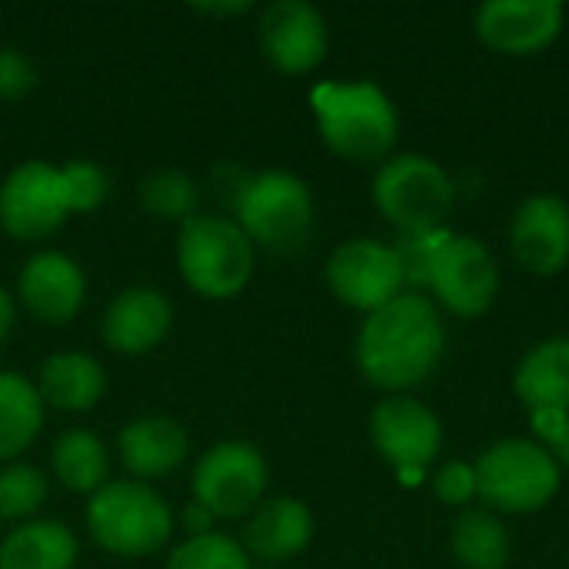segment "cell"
Returning <instances> with one entry per match:
<instances>
[{"label": "cell", "mask_w": 569, "mask_h": 569, "mask_svg": "<svg viewBox=\"0 0 569 569\" xmlns=\"http://www.w3.org/2000/svg\"><path fill=\"white\" fill-rule=\"evenodd\" d=\"M447 327L427 293H400L387 307L367 313L357 333L360 373L390 393L420 387L443 360Z\"/></svg>", "instance_id": "1"}, {"label": "cell", "mask_w": 569, "mask_h": 569, "mask_svg": "<svg viewBox=\"0 0 569 569\" xmlns=\"http://www.w3.org/2000/svg\"><path fill=\"white\" fill-rule=\"evenodd\" d=\"M310 110L323 147L357 167L393 157L400 117L390 93L373 80H323L310 90Z\"/></svg>", "instance_id": "2"}, {"label": "cell", "mask_w": 569, "mask_h": 569, "mask_svg": "<svg viewBox=\"0 0 569 569\" xmlns=\"http://www.w3.org/2000/svg\"><path fill=\"white\" fill-rule=\"evenodd\" d=\"M83 527L107 557L147 560L170 547L177 513L157 487L120 477L87 497Z\"/></svg>", "instance_id": "3"}, {"label": "cell", "mask_w": 569, "mask_h": 569, "mask_svg": "<svg viewBox=\"0 0 569 569\" xmlns=\"http://www.w3.org/2000/svg\"><path fill=\"white\" fill-rule=\"evenodd\" d=\"M177 273L200 300H237L257 270V247L230 213L200 210L177 227Z\"/></svg>", "instance_id": "4"}, {"label": "cell", "mask_w": 569, "mask_h": 569, "mask_svg": "<svg viewBox=\"0 0 569 569\" xmlns=\"http://www.w3.org/2000/svg\"><path fill=\"white\" fill-rule=\"evenodd\" d=\"M230 217L250 237L257 250L293 253L300 250L317 223V200L303 177L293 170H257L247 177Z\"/></svg>", "instance_id": "5"}, {"label": "cell", "mask_w": 569, "mask_h": 569, "mask_svg": "<svg viewBox=\"0 0 569 569\" xmlns=\"http://www.w3.org/2000/svg\"><path fill=\"white\" fill-rule=\"evenodd\" d=\"M373 203L400 233H430L447 227L457 203V187L433 157L393 153L377 167Z\"/></svg>", "instance_id": "6"}, {"label": "cell", "mask_w": 569, "mask_h": 569, "mask_svg": "<svg viewBox=\"0 0 569 569\" xmlns=\"http://www.w3.org/2000/svg\"><path fill=\"white\" fill-rule=\"evenodd\" d=\"M477 500L500 513H540L560 490V463L537 440H500L480 453Z\"/></svg>", "instance_id": "7"}, {"label": "cell", "mask_w": 569, "mask_h": 569, "mask_svg": "<svg viewBox=\"0 0 569 569\" xmlns=\"http://www.w3.org/2000/svg\"><path fill=\"white\" fill-rule=\"evenodd\" d=\"M270 487V467L257 443L220 440L207 447L190 470V500L217 523L247 520Z\"/></svg>", "instance_id": "8"}, {"label": "cell", "mask_w": 569, "mask_h": 569, "mask_svg": "<svg viewBox=\"0 0 569 569\" xmlns=\"http://www.w3.org/2000/svg\"><path fill=\"white\" fill-rule=\"evenodd\" d=\"M73 217L60 163L23 160L0 180V230L17 243H43Z\"/></svg>", "instance_id": "9"}, {"label": "cell", "mask_w": 569, "mask_h": 569, "mask_svg": "<svg viewBox=\"0 0 569 569\" xmlns=\"http://www.w3.org/2000/svg\"><path fill=\"white\" fill-rule=\"evenodd\" d=\"M330 293L360 313H373L407 293L403 267L393 243L373 237H350L327 257L323 267Z\"/></svg>", "instance_id": "10"}, {"label": "cell", "mask_w": 569, "mask_h": 569, "mask_svg": "<svg viewBox=\"0 0 569 569\" xmlns=\"http://www.w3.org/2000/svg\"><path fill=\"white\" fill-rule=\"evenodd\" d=\"M87 290L90 283H87V270L80 267V260L53 247L33 250L20 263L17 283H13L20 313H27L30 320L43 327L73 323L80 310L87 307Z\"/></svg>", "instance_id": "11"}, {"label": "cell", "mask_w": 569, "mask_h": 569, "mask_svg": "<svg viewBox=\"0 0 569 569\" xmlns=\"http://www.w3.org/2000/svg\"><path fill=\"white\" fill-rule=\"evenodd\" d=\"M423 293H433L457 317H483L500 293V267L477 237L450 233L433 257Z\"/></svg>", "instance_id": "12"}, {"label": "cell", "mask_w": 569, "mask_h": 569, "mask_svg": "<svg viewBox=\"0 0 569 569\" xmlns=\"http://www.w3.org/2000/svg\"><path fill=\"white\" fill-rule=\"evenodd\" d=\"M370 440L373 450L410 483V477H420L437 460L443 447V423L410 393H390L370 413Z\"/></svg>", "instance_id": "13"}, {"label": "cell", "mask_w": 569, "mask_h": 569, "mask_svg": "<svg viewBox=\"0 0 569 569\" xmlns=\"http://www.w3.org/2000/svg\"><path fill=\"white\" fill-rule=\"evenodd\" d=\"M257 43L277 73L303 77L327 60L330 27L307 0H273L257 17Z\"/></svg>", "instance_id": "14"}, {"label": "cell", "mask_w": 569, "mask_h": 569, "mask_svg": "<svg viewBox=\"0 0 569 569\" xmlns=\"http://www.w3.org/2000/svg\"><path fill=\"white\" fill-rule=\"evenodd\" d=\"M173 300L153 283H133L110 297L100 313V340L117 357H147L170 337Z\"/></svg>", "instance_id": "15"}, {"label": "cell", "mask_w": 569, "mask_h": 569, "mask_svg": "<svg viewBox=\"0 0 569 569\" xmlns=\"http://www.w3.org/2000/svg\"><path fill=\"white\" fill-rule=\"evenodd\" d=\"M567 10L557 0H487L477 10V37L503 57L547 50L563 30Z\"/></svg>", "instance_id": "16"}, {"label": "cell", "mask_w": 569, "mask_h": 569, "mask_svg": "<svg viewBox=\"0 0 569 569\" xmlns=\"http://www.w3.org/2000/svg\"><path fill=\"white\" fill-rule=\"evenodd\" d=\"M510 250L517 263L537 277L569 267V203L553 193L527 197L510 220Z\"/></svg>", "instance_id": "17"}, {"label": "cell", "mask_w": 569, "mask_h": 569, "mask_svg": "<svg viewBox=\"0 0 569 569\" xmlns=\"http://www.w3.org/2000/svg\"><path fill=\"white\" fill-rule=\"evenodd\" d=\"M117 460L130 480L157 483L177 473L190 457V433L177 417L140 413L127 420L117 433Z\"/></svg>", "instance_id": "18"}, {"label": "cell", "mask_w": 569, "mask_h": 569, "mask_svg": "<svg viewBox=\"0 0 569 569\" xmlns=\"http://www.w3.org/2000/svg\"><path fill=\"white\" fill-rule=\"evenodd\" d=\"M317 533L313 510L300 497H267L237 537L253 563H287L300 557Z\"/></svg>", "instance_id": "19"}, {"label": "cell", "mask_w": 569, "mask_h": 569, "mask_svg": "<svg viewBox=\"0 0 569 569\" xmlns=\"http://www.w3.org/2000/svg\"><path fill=\"white\" fill-rule=\"evenodd\" d=\"M33 383L43 407L57 413H90L100 407L110 387L103 363L83 350H57L43 357Z\"/></svg>", "instance_id": "20"}, {"label": "cell", "mask_w": 569, "mask_h": 569, "mask_svg": "<svg viewBox=\"0 0 569 569\" xmlns=\"http://www.w3.org/2000/svg\"><path fill=\"white\" fill-rule=\"evenodd\" d=\"M80 540L70 523L37 517L3 530L0 569H77Z\"/></svg>", "instance_id": "21"}, {"label": "cell", "mask_w": 569, "mask_h": 569, "mask_svg": "<svg viewBox=\"0 0 569 569\" xmlns=\"http://www.w3.org/2000/svg\"><path fill=\"white\" fill-rule=\"evenodd\" d=\"M110 447L103 437H97L87 427H70L57 433L50 447V477L77 497H93L100 487H107L110 477Z\"/></svg>", "instance_id": "22"}, {"label": "cell", "mask_w": 569, "mask_h": 569, "mask_svg": "<svg viewBox=\"0 0 569 569\" xmlns=\"http://www.w3.org/2000/svg\"><path fill=\"white\" fill-rule=\"evenodd\" d=\"M513 390L530 413L537 410L569 413V337H550L537 343L517 363Z\"/></svg>", "instance_id": "23"}, {"label": "cell", "mask_w": 569, "mask_h": 569, "mask_svg": "<svg viewBox=\"0 0 569 569\" xmlns=\"http://www.w3.org/2000/svg\"><path fill=\"white\" fill-rule=\"evenodd\" d=\"M47 407L37 383L20 370H0V467L23 460L40 440Z\"/></svg>", "instance_id": "24"}, {"label": "cell", "mask_w": 569, "mask_h": 569, "mask_svg": "<svg viewBox=\"0 0 569 569\" xmlns=\"http://www.w3.org/2000/svg\"><path fill=\"white\" fill-rule=\"evenodd\" d=\"M450 550L460 569H507L510 533L493 510H463L453 523Z\"/></svg>", "instance_id": "25"}, {"label": "cell", "mask_w": 569, "mask_h": 569, "mask_svg": "<svg viewBox=\"0 0 569 569\" xmlns=\"http://www.w3.org/2000/svg\"><path fill=\"white\" fill-rule=\"evenodd\" d=\"M140 207L147 217L160 220V223H187L190 217H197L203 210V187L197 177H190L187 170L177 167H160L150 170L140 187H137Z\"/></svg>", "instance_id": "26"}, {"label": "cell", "mask_w": 569, "mask_h": 569, "mask_svg": "<svg viewBox=\"0 0 569 569\" xmlns=\"http://www.w3.org/2000/svg\"><path fill=\"white\" fill-rule=\"evenodd\" d=\"M50 500V473L27 463L13 460L0 467V520L17 527L27 520H37Z\"/></svg>", "instance_id": "27"}, {"label": "cell", "mask_w": 569, "mask_h": 569, "mask_svg": "<svg viewBox=\"0 0 569 569\" xmlns=\"http://www.w3.org/2000/svg\"><path fill=\"white\" fill-rule=\"evenodd\" d=\"M163 569H257L233 533L213 530L203 537H183L163 560Z\"/></svg>", "instance_id": "28"}, {"label": "cell", "mask_w": 569, "mask_h": 569, "mask_svg": "<svg viewBox=\"0 0 569 569\" xmlns=\"http://www.w3.org/2000/svg\"><path fill=\"white\" fill-rule=\"evenodd\" d=\"M60 167H63V177H67L73 217L97 213L110 197V173L97 160H67Z\"/></svg>", "instance_id": "29"}, {"label": "cell", "mask_w": 569, "mask_h": 569, "mask_svg": "<svg viewBox=\"0 0 569 569\" xmlns=\"http://www.w3.org/2000/svg\"><path fill=\"white\" fill-rule=\"evenodd\" d=\"M450 237V230H430V233H400V240L393 243L397 257H400V267H403V280L413 293H423L427 290V277H430V267H433V257L440 250V243Z\"/></svg>", "instance_id": "30"}, {"label": "cell", "mask_w": 569, "mask_h": 569, "mask_svg": "<svg viewBox=\"0 0 569 569\" xmlns=\"http://www.w3.org/2000/svg\"><path fill=\"white\" fill-rule=\"evenodd\" d=\"M37 87V63L27 50L13 43H0V100L13 103L33 93Z\"/></svg>", "instance_id": "31"}, {"label": "cell", "mask_w": 569, "mask_h": 569, "mask_svg": "<svg viewBox=\"0 0 569 569\" xmlns=\"http://www.w3.org/2000/svg\"><path fill=\"white\" fill-rule=\"evenodd\" d=\"M433 493L447 507H467L470 500H477V470H473V463H463V460L443 463L433 473Z\"/></svg>", "instance_id": "32"}, {"label": "cell", "mask_w": 569, "mask_h": 569, "mask_svg": "<svg viewBox=\"0 0 569 569\" xmlns=\"http://www.w3.org/2000/svg\"><path fill=\"white\" fill-rule=\"evenodd\" d=\"M530 423H533V433H537L540 447L553 450L560 443V437L567 433L569 413H563V410H537V413H530Z\"/></svg>", "instance_id": "33"}, {"label": "cell", "mask_w": 569, "mask_h": 569, "mask_svg": "<svg viewBox=\"0 0 569 569\" xmlns=\"http://www.w3.org/2000/svg\"><path fill=\"white\" fill-rule=\"evenodd\" d=\"M177 527H183V537H203V533H213V530H217V520H213L203 507H197V503L190 500L187 510L177 517Z\"/></svg>", "instance_id": "34"}, {"label": "cell", "mask_w": 569, "mask_h": 569, "mask_svg": "<svg viewBox=\"0 0 569 569\" xmlns=\"http://www.w3.org/2000/svg\"><path fill=\"white\" fill-rule=\"evenodd\" d=\"M17 320H20V307H17V297L10 287L0 283V350L7 347V340L13 337L17 330Z\"/></svg>", "instance_id": "35"}, {"label": "cell", "mask_w": 569, "mask_h": 569, "mask_svg": "<svg viewBox=\"0 0 569 569\" xmlns=\"http://www.w3.org/2000/svg\"><path fill=\"white\" fill-rule=\"evenodd\" d=\"M200 13H213V17H220V13H247L250 10V3H203V7H197Z\"/></svg>", "instance_id": "36"}, {"label": "cell", "mask_w": 569, "mask_h": 569, "mask_svg": "<svg viewBox=\"0 0 569 569\" xmlns=\"http://www.w3.org/2000/svg\"><path fill=\"white\" fill-rule=\"evenodd\" d=\"M550 453H553V460H557V463L569 467V427H567V433L560 437V443H557V447H553Z\"/></svg>", "instance_id": "37"}, {"label": "cell", "mask_w": 569, "mask_h": 569, "mask_svg": "<svg viewBox=\"0 0 569 569\" xmlns=\"http://www.w3.org/2000/svg\"><path fill=\"white\" fill-rule=\"evenodd\" d=\"M0 540H3V520H0Z\"/></svg>", "instance_id": "38"}]
</instances>
